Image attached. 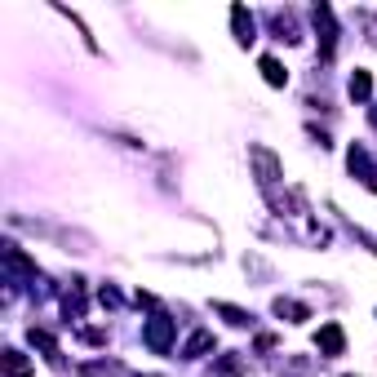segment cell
<instances>
[{"instance_id":"8992f818","label":"cell","mask_w":377,"mask_h":377,"mask_svg":"<svg viewBox=\"0 0 377 377\" xmlns=\"http://www.w3.org/2000/svg\"><path fill=\"white\" fill-rule=\"evenodd\" d=\"M31 373V360H22L18 351H5V377H27Z\"/></svg>"},{"instance_id":"7c38bea8","label":"cell","mask_w":377,"mask_h":377,"mask_svg":"<svg viewBox=\"0 0 377 377\" xmlns=\"http://www.w3.org/2000/svg\"><path fill=\"white\" fill-rule=\"evenodd\" d=\"M373 125H377V107H373Z\"/></svg>"},{"instance_id":"7a4b0ae2","label":"cell","mask_w":377,"mask_h":377,"mask_svg":"<svg viewBox=\"0 0 377 377\" xmlns=\"http://www.w3.org/2000/svg\"><path fill=\"white\" fill-rule=\"evenodd\" d=\"M249 160L258 164V182L262 187H271V182H279V160L266 147H249Z\"/></svg>"},{"instance_id":"277c9868","label":"cell","mask_w":377,"mask_h":377,"mask_svg":"<svg viewBox=\"0 0 377 377\" xmlns=\"http://www.w3.org/2000/svg\"><path fill=\"white\" fill-rule=\"evenodd\" d=\"M231 18H236V40L240 45H253V18H249V9L236 5V9H231Z\"/></svg>"},{"instance_id":"9c48e42d","label":"cell","mask_w":377,"mask_h":377,"mask_svg":"<svg viewBox=\"0 0 377 377\" xmlns=\"http://www.w3.org/2000/svg\"><path fill=\"white\" fill-rule=\"evenodd\" d=\"M213 346V333H191V342L182 346V355H200V351Z\"/></svg>"},{"instance_id":"30bf717a","label":"cell","mask_w":377,"mask_h":377,"mask_svg":"<svg viewBox=\"0 0 377 377\" xmlns=\"http://www.w3.org/2000/svg\"><path fill=\"white\" fill-rule=\"evenodd\" d=\"M217 315H226V320H231V324H236V328H245V324L253 320V315H249V311H240V307H226V302H217Z\"/></svg>"},{"instance_id":"6da1fadb","label":"cell","mask_w":377,"mask_h":377,"mask_svg":"<svg viewBox=\"0 0 377 377\" xmlns=\"http://www.w3.org/2000/svg\"><path fill=\"white\" fill-rule=\"evenodd\" d=\"M147 346L155 351V355H164V351L174 346V320H164V315H155V320L147 324Z\"/></svg>"},{"instance_id":"5b68a950","label":"cell","mask_w":377,"mask_h":377,"mask_svg":"<svg viewBox=\"0 0 377 377\" xmlns=\"http://www.w3.org/2000/svg\"><path fill=\"white\" fill-rule=\"evenodd\" d=\"M262 76H266V84H275V89H284L288 71L279 67V58H262Z\"/></svg>"},{"instance_id":"ba28073f","label":"cell","mask_w":377,"mask_h":377,"mask_svg":"<svg viewBox=\"0 0 377 377\" xmlns=\"http://www.w3.org/2000/svg\"><path fill=\"white\" fill-rule=\"evenodd\" d=\"M275 315H288L293 324H298V320H311V311H307V307H298V302H284V298L275 302Z\"/></svg>"},{"instance_id":"3957f363","label":"cell","mask_w":377,"mask_h":377,"mask_svg":"<svg viewBox=\"0 0 377 377\" xmlns=\"http://www.w3.org/2000/svg\"><path fill=\"white\" fill-rule=\"evenodd\" d=\"M315 346H320L324 355H342V351H346V333H342V324H324V328H320V337H315Z\"/></svg>"},{"instance_id":"8fae6325","label":"cell","mask_w":377,"mask_h":377,"mask_svg":"<svg viewBox=\"0 0 377 377\" xmlns=\"http://www.w3.org/2000/svg\"><path fill=\"white\" fill-rule=\"evenodd\" d=\"M84 377H116V364H84Z\"/></svg>"},{"instance_id":"52a82bcc","label":"cell","mask_w":377,"mask_h":377,"mask_svg":"<svg viewBox=\"0 0 377 377\" xmlns=\"http://www.w3.org/2000/svg\"><path fill=\"white\" fill-rule=\"evenodd\" d=\"M369 93H373V80H369V71H355V76H351V98H369Z\"/></svg>"}]
</instances>
